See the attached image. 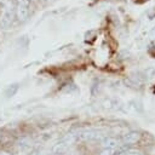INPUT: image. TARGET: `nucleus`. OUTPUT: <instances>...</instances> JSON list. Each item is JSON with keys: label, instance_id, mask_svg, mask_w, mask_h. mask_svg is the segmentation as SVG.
<instances>
[{"label": "nucleus", "instance_id": "f257e3e1", "mask_svg": "<svg viewBox=\"0 0 155 155\" xmlns=\"http://www.w3.org/2000/svg\"><path fill=\"white\" fill-rule=\"evenodd\" d=\"M101 145L103 149H117L122 144H121V140H119L116 138H105Z\"/></svg>", "mask_w": 155, "mask_h": 155}, {"label": "nucleus", "instance_id": "f03ea898", "mask_svg": "<svg viewBox=\"0 0 155 155\" xmlns=\"http://www.w3.org/2000/svg\"><path fill=\"white\" fill-rule=\"evenodd\" d=\"M138 139H139V134L136 133V132H131V133H128V134H126L124 137V139L121 140V143H124L122 145H125V144H133Z\"/></svg>", "mask_w": 155, "mask_h": 155}, {"label": "nucleus", "instance_id": "7ed1b4c3", "mask_svg": "<svg viewBox=\"0 0 155 155\" xmlns=\"http://www.w3.org/2000/svg\"><path fill=\"white\" fill-rule=\"evenodd\" d=\"M117 149H103L99 155H115Z\"/></svg>", "mask_w": 155, "mask_h": 155}, {"label": "nucleus", "instance_id": "20e7f679", "mask_svg": "<svg viewBox=\"0 0 155 155\" xmlns=\"http://www.w3.org/2000/svg\"><path fill=\"white\" fill-rule=\"evenodd\" d=\"M124 155H140V153L138 150H128V151L124 153Z\"/></svg>", "mask_w": 155, "mask_h": 155}]
</instances>
